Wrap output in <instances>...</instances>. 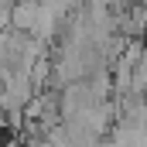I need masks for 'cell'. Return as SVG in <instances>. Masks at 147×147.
<instances>
[{
    "label": "cell",
    "instance_id": "cell-2",
    "mask_svg": "<svg viewBox=\"0 0 147 147\" xmlns=\"http://www.w3.org/2000/svg\"><path fill=\"white\" fill-rule=\"evenodd\" d=\"M144 99H147V92H144Z\"/></svg>",
    "mask_w": 147,
    "mask_h": 147
},
{
    "label": "cell",
    "instance_id": "cell-1",
    "mask_svg": "<svg viewBox=\"0 0 147 147\" xmlns=\"http://www.w3.org/2000/svg\"><path fill=\"white\" fill-rule=\"evenodd\" d=\"M3 147H24V140H17V137H10V140H3Z\"/></svg>",
    "mask_w": 147,
    "mask_h": 147
}]
</instances>
